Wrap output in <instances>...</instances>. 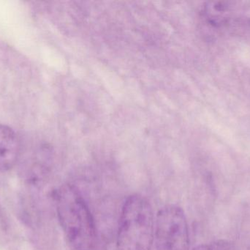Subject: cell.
Segmentation results:
<instances>
[{
	"label": "cell",
	"mask_w": 250,
	"mask_h": 250,
	"mask_svg": "<svg viewBox=\"0 0 250 250\" xmlns=\"http://www.w3.org/2000/svg\"><path fill=\"white\" fill-rule=\"evenodd\" d=\"M56 200L59 221L70 250H97L95 221L80 192L72 185H63Z\"/></svg>",
	"instance_id": "1"
},
{
	"label": "cell",
	"mask_w": 250,
	"mask_h": 250,
	"mask_svg": "<svg viewBox=\"0 0 250 250\" xmlns=\"http://www.w3.org/2000/svg\"><path fill=\"white\" fill-rule=\"evenodd\" d=\"M155 219L152 207L142 195L126 198L122 208L117 231V250H151Z\"/></svg>",
	"instance_id": "2"
},
{
	"label": "cell",
	"mask_w": 250,
	"mask_h": 250,
	"mask_svg": "<svg viewBox=\"0 0 250 250\" xmlns=\"http://www.w3.org/2000/svg\"><path fill=\"white\" fill-rule=\"evenodd\" d=\"M157 250H189V235L185 212L177 205H167L156 216Z\"/></svg>",
	"instance_id": "3"
},
{
	"label": "cell",
	"mask_w": 250,
	"mask_h": 250,
	"mask_svg": "<svg viewBox=\"0 0 250 250\" xmlns=\"http://www.w3.org/2000/svg\"><path fill=\"white\" fill-rule=\"evenodd\" d=\"M19 155V145L14 131L0 125V170L7 171L16 164Z\"/></svg>",
	"instance_id": "4"
},
{
	"label": "cell",
	"mask_w": 250,
	"mask_h": 250,
	"mask_svg": "<svg viewBox=\"0 0 250 250\" xmlns=\"http://www.w3.org/2000/svg\"><path fill=\"white\" fill-rule=\"evenodd\" d=\"M208 247L209 250H235L233 245L226 241H219Z\"/></svg>",
	"instance_id": "5"
},
{
	"label": "cell",
	"mask_w": 250,
	"mask_h": 250,
	"mask_svg": "<svg viewBox=\"0 0 250 250\" xmlns=\"http://www.w3.org/2000/svg\"><path fill=\"white\" fill-rule=\"evenodd\" d=\"M192 250H209V247L204 245H199V246L196 247Z\"/></svg>",
	"instance_id": "6"
}]
</instances>
